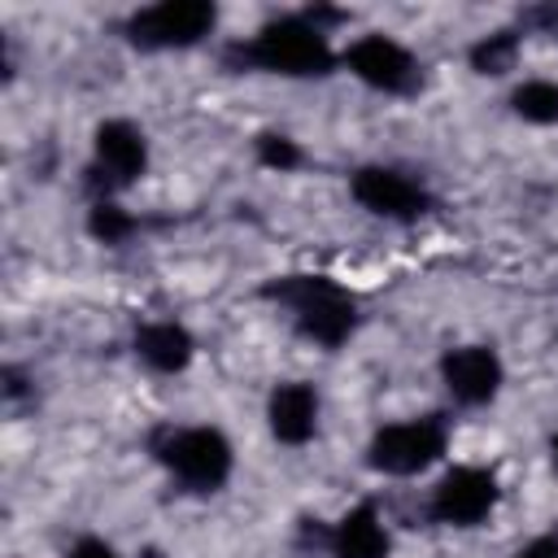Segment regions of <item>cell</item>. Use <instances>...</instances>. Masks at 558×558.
Returning a JSON list of instances; mask_svg holds the SVG:
<instances>
[{
  "instance_id": "obj_20",
  "label": "cell",
  "mask_w": 558,
  "mask_h": 558,
  "mask_svg": "<svg viewBox=\"0 0 558 558\" xmlns=\"http://www.w3.org/2000/svg\"><path fill=\"white\" fill-rule=\"evenodd\" d=\"M70 558H118V554H113L109 545H100V541H78Z\"/></svg>"
},
{
  "instance_id": "obj_8",
  "label": "cell",
  "mask_w": 558,
  "mask_h": 558,
  "mask_svg": "<svg viewBox=\"0 0 558 558\" xmlns=\"http://www.w3.org/2000/svg\"><path fill=\"white\" fill-rule=\"evenodd\" d=\"M148 166V144L131 122H105L96 126V166H92V187L96 192H118L135 183Z\"/></svg>"
},
{
  "instance_id": "obj_18",
  "label": "cell",
  "mask_w": 558,
  "mask_h": 558,
  "mask_svg": "<svg viewBox=\"0 0 558 558\" xmlns=\"http://www.w3.org/2000/svg\"><path fill=\"white\" fill-rule=\"evenodd\" d=\"M519 558H558V541L554 536H536L532 545L519 549Z\"/></svg>"
},
{
  "instance_id": "obj_2",
  "label": "cell",
  "mask_w": 558,
  "mask_h": 558,
  "mask_svg": "<svg viewBox=\"0 0 558 558\" xmlns=\"http://www.w3.org/2000/svg\"><path fill=\"white\" fill-rule=\"evenodd\" d=\"M248 65L275 70V74H292V78H310V74H327L336 65L327 35L310 22V17H279L270 26H262V35L248 48H235Z\"/></svg>"
},
{
  "instance_id": "obj_11",
  "label": "cell",
  "mask_w": 558,
  "mask_h": 558,
  "mask_svg": "<svg viewBox=\"0 0 558 558\" xmlns=\"http://www.w3.org/2000/svg\"><path fill=\"white\" fill-rule=\"evenodd\" d=\"M270 432H275V440H283V445H305L310 436H314V427H318V397H314V388L310 384H279L275 392H270Z\"/></svg>"
},
{
  "instance_id": "obj_7",
  "label": "cell",
  "mask_w": 558,
  "mask_h": 558,
  "mask_svg": "<svg viewBox=\"0 0 558 558\" xmlns=\"http://www.w3.org/2000/svg\"><path fill=\"white\" fill-rule=\"evenodd\" d=\"M344 65H349L362 83H371V87H379V92H392V96H405V92L418 87V65H414V57H410L397 39H388V35H362V39L344 52Z\"/></svg>"
},
{
  "instance_id": "obj_3",
  "label": "cell",
  "mask_w": 558,
  "mask_h": 558,
  "mask_svg": "<svg viewBox=\"0 0 558 558\" xmlns=\"http://www.w3.org/2000/svg\"><path fill=\"white\" fill-rule=\"evenodd\" d=\"M157 458L170 466L179 484L192 493H214L231 475V445L214 427H187V432H166L157 440Z\"/></svg>"
},
{
  "instance_id": "obj_6",
  "label": "cell",
  "mask_w": 558,
  "mask_h": 558,
  "mask_svg": "<svg viewBox=\"0 0 558 558\" xmlns=\"http://www.w3.org/2000/svg\"><path fill=\"white\" fill-rule=\"evenodd\" d=\"M497 506V480L480 466H453L436 493H432V514L449 527H475L480 519H488Z\"/></svg>"
},
{
  "instance_id": "obj_13",
  "label": "cell",
  "mask_w": 558,
  "mask_h": 558,
  "mask_svg": "<svg viewBox=\"0 0 558 558\" xmlns=\"http://www.w3.org/2000/svg\"><path fill=\"white\" fill-rule=\"evenodd\" d=\"M135 353L153 366V371H183L192 362V336L179 323H148L135 336Z\"/></svg>"
},
{
  "instance_id": "obj_12",
  "label": "cell",
  "mask_w": 558,
  "mask_h": 558,
  "mask_svg": "<svg viewBox=\"0 0 558 558\" xmlns=\"http://www.w3.org/2000/svg\"><path fill=\"white\" fill-rule=\"evenodd\" d=\"M331 558H388V532L375 506H353L327 536Z\"/></svg>"
},
{
  "instance_id": "obj_4",
  "label": "cell",
  "mask_w": 558,
  "mask_h": 558,
  "mask_svg": "<svg viewBox=\"0 0 558 558\" xmlns=\"http://www.w3.org/2000/svg\"><path fill=\"white\" fill-rule=\"evenodd\" d=\"M440 453H445V418L427 414V418L379 427L366 449V462L384 475H414V471L432 466Z\"/></svg>"
},
{
  "instance_id": "obj_9",
  "label": "cell",
  "mask_w": 558,
  "mask_h": 558,
  "mask_svg": "<svg viewBox=\"0 0 558 558\" xmlns=\"http://www.w3.org/2000/svg\"><path fill=\"white\" fill-rule=\"evenodd\" d=\"M353 196L362 209L392 218V222H414L432 205L418 183H410L401 170H388V166H362L353 174Z\"/></svg>"
},
{
  "instance_id": "obj_1",
  "label": "cell",
  "mask_w": 558,
  "mask_h": 558,
  "mask_svg": "<svg viewBox=\"0 0 558 558\" xmlns=\"http://www.w3.org/2000/svg\"><path fill=\"white\" fill-rule=\"evenodd\" d=\"M266 296L279 301L292 314V323H296L301 336H310V340H318L327 349L344 344L349 331H353V323H357L353 296L340 283L323 279V275H288L279 283H266Z\"/></svg>"
},
{
  "instance_id": "obj_19",
  "label": "cell",
  "mask_w": 558,
  "mask_h": 558,
  "mask_svg": "<svg viewBox=\"0 0 558 558\" xmlns=\"http://www.w3.org/2000/svg\"><path fill=\"white\" fill-rule=\"evenodd\" d=\"M527 22L558 39V9H554V4H549V9H532V13H527Z\"/></svg>"
},
{
  "instance_id": "obj_15",
  "label": "cell",
  "mask_w": 558,
  "mask_h": 558,
  "mask_svg": "<svg viewBox=\"0 0 558 558\" xmlns=\"http://www.w3.org/2000/svg\"><path fill=\"white\" fill-rule=\"evenodd\" d=\"M514 57H519V35H514V31L484 35V39L471 48V65H475L480 74H506V70H514Z\"/></svg>"
},
{
  "instance_id": "obj_17",
  "label": "cell",
  "mask_w": 558,
  "mask_h": 558,
  "mask_svg": "<svg viewBox=\"0 0 558 558\" xmlns=\"http://www.w3.org/2000/svg\"><path fill=\"white\" fill-rule=\"evenodd\" d=\"M257 157H262L270 170H292V166H301V148H296L288 135H275V131L257 135Z\"/></svg>"
},
{
  "instance_id": "obj_14",
  "label": "cell",
  "mask_w": 558,
  "mask_h": 558,
  "mask_svg": "<svg viewBox=\"0 0 558 558\" xmlns=\"http://www.w3.org/2000/svg\"><path fill=\"white\" fill-rule=\"evenodd\" d=\"M514 113H519L523 122H536V126L558 122V83H549V78L523 83V87L514 92Z\"/></svg>"
},
{
  "instance_id": "obj_16",
  "label": "cell",
  "mask_w": 558,
  "mask_h": 558,
  "mask_svg": "<svg viewBox=\"0 0 558 558\" xmlns=\"http://www.w3.org/2000/svg\"><path fill=\"white\" fill-rule=\"evenodd\" d=\"M87 227H92L96 240H105V244H122V240L135 231V218H131L126 209H118L113 201H96Z\"/></svg>"
},
{
  "instance_id": "obj_10",
  "label": "cell",
  "mask_w": 558,
  "mask_h": 558,
  "mask_svg": "<svg viewBox=\"0 0 558 558\" xmlns=\"http://www.w3.org/2000/svg\"><path fill=\"white\" fill-rule=\"evenodd\" d=\"M440 379L462 405H484L501 388V362L488 344H462L440 357Z\"/></svg>"
},
{
  "instance_id": "obj_5",
  "label": "cell",
  "mask_w": 558,
  "mask_h": 558,
  "mask_svg": "<svg viewBox=\"0 0 558 558\" xmlns=\"http://www.w3.org/2000/svg\"><path fill=\"white\" fill-rule=\"evenodd\" d=\"M214 17L209 0H161L126 22V39L135 48H187L214 31Z\"/></svg>"
},
{
  "instance_id": "obj_21",
  "label": "cell",
  "mask_w": 558,
  "mask_h": 558,
  "mask_svg": "<svg viewBox=\"0 0 558 558\" xmlns=\"http://www.w3.org/2000/svg\"><path fill=\"white\" fill-rule=\"evenodd\" d=\"M554 462H558V436H554Z\"/></svg>"
}]
</instances>
